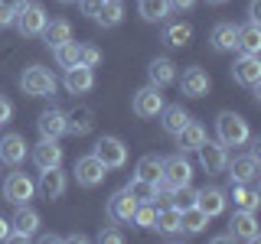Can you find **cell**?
Listing matches in <instances>:
<instances>
[{
  "label": "cell",
  "instance_id": "cell-46",
  "mask_svg": "<svg viewBox=\"0 0 261 244\" xmlns=\"http://www.w3.org/2000/svg\"><path fill=\"white\" fill-rule=\"evenodd\" d=\"M170 7H173V10H193L196 0H170Z\"/></svg>",
  "mask_w": 261,
  "mask_h": 244
},
{
  "label": "cell",
  "instance_id": "cell-33",
  "mask_svg": "<svg viewBox=\"0 0 261 244\" xmlns=\"http://www.w3.org/2000/svg\"><path fill=\"white\" fill-rule=\"evenodd\" d=\"M160 173H163V157H157V153H147V157H141L137 166H134V176L144 179V182H157Z\"/></svg>",
  "mask_w": 261,
  "mask_h": 244
},
{
  "label": "cell",
  "instance_id": "cell-19",
  "mask_svg": "<svg viewBox=\"0 0 261 244\" xmlns=\"http://www.w3.org/2000/svg\"><path fill=\"white\" fill-rule=\"evenodd\" d=\"M27 160V140L20 134H4L0 137V163L7 166H20Z\"/></svg>",
  "mask_w": 261,
  "mask_h": 244
},
{
  "label": "cell",
  "instance_id": "cell-12",
  "mask_svg": "<svg viewBox=\"0 0 261 244\" xmlns=\"http://www.w3.org/2000/svg\"><path fill=\"white\" fill-rule=\"evenodd\" d=\"M65 186H69V179H65V173H62L59 166H53V169H43V173H39L36 192L43 195L46 202H56V199H62V195H65Z\"/></svg>",
  "mask_w": 261,
  "mask_h": 244
},
{
  "label": "cell",
  "instance_id": "cell-50",
  "mask_svg": "<svg viewBox=\"0 0 261 244\" xmlns=\"http://www.w3.org/2000/svg\"><path fill=\"white\" fill-rule=\"evenodd\" d=\"M59 4H79V0H59Z\"/></svg>",
  "mask_w": 261,
  "mask_h": 244
},
{
  "label": "cell",
  "instance_id": "cell-9",
  "mask_svg": "<svg viewBox=\"0 0 261 244\" xmlns=\"http://www.w3.org/2000/svg\"><path fill=\"white\" fill-rule=\"evenodd\" d=\"M160 179L167 186H186V182H193V163L186 160V153H176V157H170V160H163V173Z\"/></svg>",
  "mask_w": 261,
  "mask_h": 244
},
{
  "label": "cell",
  "instance_id": "cell-40",
  "mask_svg": "<svg viewBox=\"0 0 261 244\" xmlns=\"http://www.w3.org/2000/svg\"><path fill=\"white\" fill-rule=\"evenodd\" d=\"M79 62L82 65H88V69H95V65L98 62H101V49H98V46H79Z\"/></svg>",
  "mask_w": 261,
  "mask_h": 244
},
{
  "label": "cell",
  "instance_id": "cell-16",
  "mask_svg": "<svg viewBox=\"0 0 261 244\" xmlns=\"http://www.w3.org/2000/svg\"><path fill=\"white\" fill-rule=\"evenodd\" d=\"M134 208H137V202L130 199L127 189H118L108 199V218H111V222H118V225H127L130 218H134Z\"/></svg>",
  "mask_w": 261,
  "mask_h": 244
},
{
  "label": "cell",
  "instance_id": "cell-44",
  "mask_svg": "<svg viewBox=\"0 0 261 244\" xmlns=\"http://www.w3.org/2000/svg\"><path fill=\"white\" fill-rule=\"evenodd\" d=\"M10 117H13V104L7 98H0V124H7Z\"/></svg>",
  "mask_w": 261,
  "mask_h": 244
},
{
  "label": "cell",
  "instance_id": "cell-31",
  "mask_svg": "<svg viewBox=\"0 0 261 244\" xmlns=\"http://www.w3.org/2000/svg\"><path fill=\"white\" fill-rule=\"evenodd\" d=\"M170 0H137V13H141V20L147 23H163L170 16Z\"/></svg>",
  "mask_w": 261,
  "mask_h": 244
},
{
  "label": "cell",
  "instance_id": "cell-36",
  "mask_svg": "<svg viewBox=\"0 0 261 244\" xmlns=\"http://www.w3.org/2000/svg\"><path fill=\"white\" fill-rule=\"evenodd\" d=\"M79 46L75 39H69V43H59L53 49V55H56V62H59V69H72V65H79Z\"/></svg>",
  "mask_w": 261,
  "mask_h": 244
},
{
  "label": "cell",
  "instance_id": "cell-39",
  "mask_svg": "<svg viewBox=\"0 0 261 244\" xmlns=\"http://www.w3.org/2000/svg\"><path fill=\"white\" fill-rule=\"evenodd\" d=\"M153 218H157V208H153V202H137V208H134V222L137 228H153Z\"/></svg>",
  "mask_w": 261,
  "mask_h": 244
},
{
  "label": "cell",
  "instance_id": "cell-4",
  "mask_svg": "<svg viewBox=\"0 0 261 244\" xmlns=\"http://www.w3.org/2000/svg\"><path fill=\"white\" fill-rule=\"evenodd\" d=\"M36 231H39V215L30 205H16L13 218H10V234H7V241H30Z\"/></svg>",
  "mask_w": 261,
  "mask_h": 244
},
{
  "label": "cell",
  "instance_id": "cell-25",
  "mask_svg": "<svg viewBox=\"0 0 261 244\" xmlns=\"http://www.w3.org/2000/svg\"><path fill=\"white\" fill-rule=\"evenodd\" d=\"M157 117H160V124H163V130H167L170 137H176L179 130H183V127L193 120V117H190V111H183V104H170V108L163 104V111L157 114Z\"/></svg>",
  "mask_w": 261,
  "mask_h": 244
},
{
  "label": "cell",
  "instance_id": "cell-47",
  "mask_svg": "<svg viewBox=\"0 0 261 244\" xmlns=\"http://www.w3.org/2000/svg\"><path fill=\"white\" fill-rule=\"evenodd\" d=\"M7 234H10V222L0 215V241H7Z\"/></svg>",
  "mask_w": 261,
  "mask_h": 244
},
{
  "label": "cell",
  "instance_id": "cell-42",
  "mask_svg": "<svg viewBox=\"0 0 261 244\" xmlns=\"http://www.w3.org/2000/svg\"><path fill=\"white\" fill-rule=\"evenodd\" d=\"M79 7H82V13H85V16H92V20H95V13H98V7H101V0H79Z\"/></svg>",
  "mask_w": 261,
  "mask_h": 244
},
{
  "label": "cell",
  "instance_id": "cell-24",
  "mask_svg": "<svg viewBox=\"0 0 261 244\" xmlns=\"http://www.w3.org/2000/svg\"><path fill=\"white\" fill-rule=\"evenodd\" d=\"M92 127H95V114H92V108H72L69 114H65V134L85 137V134H92Z\"/></svg>",
  "mask_w": 261,
  "mask_h": 244
},
{
  "label": "cell",
  "instance_id": "cell-22",
  "mask_svg": "<svg viewBox=\"0 0 261 244\" xmlns=\"http://www.w3.org/2000/svg\"><path fill=\"white\" fill-rule=\"evenodd\" d=\"M36 127H39V134H43V137H49V140H59V137L65 134V111L46 108L36 117Z\"/></svg>",
  "mask_w": 261,
  "mask_h": 244
},
{
  "label": "cell",
  "instance_id": "cell-28",
  "mask_svg": "<svg viewBox=\"0 0 261 244\" xmlns=\"http://www.w3.org/2000/svg\"><path fill=\"white\" fill-rule=\"evenodd\" d=\"M121 20H124V4H121V0H101V7H98V13H95L98 26L111 29V26H118Z\"/></svg>",
  "mask_w": 261,
  "mask_h": 244
},
{
  "label": "cell",
  "instance_id": "cell-45",
  "mask_svg": "<svg viewBox=\"0 0 261 244\" xmlns=\"http://www.w3.org/2000/svg\"><path fill=\"white\" fill-rule=\"evenodd\" d=\"M248 20H251V23L261 20V0H251V4H248Z\"/></svg>",
  "mask_w": 261,
  "mask_h": 244
},
{
  "label": "cell",
  "instance_id": "cell-49",
  "mask_svg": "<svg viewBox=\"0 0 261 244\" xmlns=\"http://www.w3.org/2000/svg\"><path fill=\"white\" fill-rule=\"evenodd\" d=\"M212 241H216V244H228V241H235V238H232V234H219V238H212Z\"/></svg>",
  "mask_w": 261,
  "mask_h": 244
},
{
  "label": "cell",
  "instance_id": "cell-5",
  "mask_svg": "<svg viewBox=\"0 0 261 244\" xmlns=\"http://www.w3.org/2000/svg\"><path fill=\"white\" fill-rule=\"evenodd\" d=\"M92 153L105 163V169H121L127 163V146H124L121 137H101Z\"/></svg>",
  "mask_w": 261,
  "mask_h": 244
},
{
  "label": "cell",
  "instance_id": "cell-27",
  "mask_svg": "<svg viewBox=\"0 0 261 244\" xmlns=\"http://www.w3.org/2000/svg\"><path fill=\"white\" fill-rule=\"evenodd\" d=\"M232 202H235V208H248V211H255L261 205V195H258V182H232Z\"/></svg>",
  "mask_w": 261,
  "mask_h": 244
},
{
  "label": "cell",
  "instance_id": "cell-13",
  "mask_svg": "<svg viewBox=\"0 0 261 244\" xmlns=\"http://www.w3.org/2000/svg\"><path fill=\"white\" fill-rule=\"evenodd\" d=\"M232 78L239 81V85H248V88L261 85V59L242 52L239 59H235V65H232Z\"/></svg>",
  "mask_w": 261,
  "mask_h": 244
},
{
  "label": "cell",
  "instance_id": "cell-38",
  "mask_svg": "<svg viewBox=\"0 0 261 244\" xmlns=\"http://www.w3.org/2000/svg\"><path fill=\"white\" fill-rule=\"evenodd\" d=\"M170 205H173L176 211H183V208L196 205V189H193L190 182H186V186H176V189H173V195H170Z\"/></svg>",
  "mask_w": 261,
  "mask_h": 244
},
{
  "label": "cell",
  "instance_id": "cell-8",
  "mask_svg": "<svg viewBox=\"0 0 261 244\" xmlns=\"http://www.w3.org/2000/svg\"><path fill=\"white\" fill-rule=\"evenodd\" d=\"M228 234H232V238H239V241H251V244H255L261 238V228H258L255 211L235 208V215L228 218Z\"/></svg>",
  "mask_w": 261,
  "mask_h": 244
},
{
  "label": "cell",
  "instance_id": "cell-51",
  "mask_svg": "<svg viewBox=\"0 0 261 244\" xmlns=\"http://www.w3.org/2000/svg\"><path fill=\"white\" fill-rule=\"evenodd\" d=\"M209 4H225V0H209Z\"/></svg>",
  "mask_w": 261,
  "mask_h": 244
},
{
  "label": "cell",
  "instance_id": "cell-29",
  "mask_svg": "<svg viewBox=\"0 0 261 244\" xmlns=\"http://www.w3.org/2000/svg\"><path fill=\"white\" fill-rule=\"evenodd\" d=\"M209 222H212V218H209L202 208H196V205H190V208L179 211V225H183V234H199V231H206Z\"/></svg>",
  "mask_w": 261,
  "mask_h": 244
},
{
  "label": "cell",
  "instance_id": "cell-2",
  "mask_svg": "<svg viewBox=\"0 0 261 244\" xmlns=\"http://www.w3.org/2000/svg\"><path fill=\"white\" fill-rule=\"evenodd\" d=\"M56 75L49 69H43V65H30V69H23V75H20V88L27 92L30 98H49V95H56Z\"/></svg>",
  "mask_w": 261,
  "mask_h": 244
},
{
  "label": "cell",
  "instance_id": "cell-10",
  "mask_svg": "<svg viewBox=\"0 0 261 244\" xmlns=\"http://www.w3.org/2000/svg\"><path fill=\"white\" fill-rule=\"evenodd\" d=\"M130 108H134V114H137V117H144V120L157 117V114L163 111V95H160V88H157V85L141 88V92L134 95V101H130Z\"/></svg>",
  "mask_w": 261,
  "mask_h": 244
},
{
  "label": "cell",
  "instance_id": "cell-43",
  "mask_svg": "<svg viewBox=\"0 0 261 244\" xmlns=\"http://www.w3.org/2000/svg\"><path fill=\"white\" fill-rule=\"evenodd\" d=\"M13 13H16V10H10V7H4V4H0V29L13 26Z\"/></svg>",
  "mask_w": 261,
  "mask_h": 244
},
{
  "label": "cell",
  "instance_id": "cell-3",
  "mask_svg": "<svg viewBox=\"0 0 261 244\" xmlns=\"http://www.w3.org/2000/svg\"><path fill=\"white\" fill-rule=\"evenodd\" d=\"M46 23H49V13H46V7H43V4H23L20 10L13 13V26L20 29V36H23V39L39 36Z\"/></svg>",
  "mask_w": 261,
  "mask_h": 244
},
{
  "label": "cell",
  "instance_id": "cell-15",
  "mask_svg": "<svg viewBox=\"0 0 261 244\" xmlns=\"http://www.w3.org/2000/svg\"><path fill=\"white\" fill-rule=\"evenodd\" d=\"M228 205V195L219 189V186H206V189H196V208H202L209 218L222 215Z\"/></svg>",
  "mask_w": 261,
  "mask_h": 244
},
{
  "label": "cell",
  "instance_id": "cell-21",
  "mask_svg": "<svg viewBox=\"0 0 261 244\" xmlns=\"http://www.w3.org/2000/svg\"><path fill=\"white\" fill-rule=\"evenodd\" d=\"M209 43L216 52H232V49H239V26L235 23H216L209 33Z\"/></svg>",
  "mask_w": 261,
  "mask_h": 244
},
{
  "label": "cell",
  "instance_id": "cell-34",
  "mask_svg": "<svg viewBox=\"0 0 261 244\" xmlns=\"http://www.w3.org/2000/svg\"><path fill=\"white\" fill-rule=\"evenodd\" d=\"M239 49L248 55H258L261 52V26L258 23H245V26H239Z\"/></svg>",
  "mask_w": 261,
  "mask_h": 244
},
{
  "label": "cell",
  "instance_id": "cell-37",
  "mask_svg": "<svg viewBox=\"0 0 261 244\" xmlns=\"http://www.w3.org/2000/svg\"><path fill=\"white\" fill-rule=\"evenodd\" d=\"M124 189L130 192V199H134V202H157V186H153V182H144V179H137V176L130 179Z\"/></svg>",
  "mask_w": 261,
  "mask_h": 244
},
{
  "label": "cell",
  "instance_id": "cell-26",
  "mask_svg": "<svg viewBox=\"0 0 261 244\" xmlns=\"http://www.w3.org/2000/svg\"><path fill=\"white\" fill-rule=\"evenodd\" d=\"M153 228H157L163 238H186V234H183V225H179V211H176L173 205H167V208L157 211Z\"/></svg>",
  "mask_w": 261,
  "mask_h": 244
},
{
  "label": "cell",
  "instance_id": "cell-32",
  "mask_svg": "<svg viewBox=\"0 0 261 244\" xmlns=\"http://www.w3.org/2000/svg\"><path fill=\"white\" fill-rule=\"evenodd\" d=\"M202 140H206V127H202V124H193V120L176 134V146H179V153H193Z\"/></svg>",
  "mask_w": 261,
  "mask_h": 244
},
{
  "label": "cell",
  "instance_id": "cell-23",
  "mask_svg": "<svg viewBox=\"0 0 261 244\" xmlns=\"http://www.w3.org/2000/svg\"><path fill=\"white\" fill-rule=\"evenodd\" d=\"M147 78H150V85H157V88L173 85V81H176V65H173V59L157 55V59L147 65Z\"/></svg>",
  "mask_w": 261,
  "mask_h": 244
},
{
  "label": "cell",
  "instance_id": "cell-17",
  "mask_svg": "<svg viewBox=\"0 0 261 244\" xmlns=\"http://www.w3.org/2000/svg\"><path fill=\"white\" fill-rule=\"evenodd\" d=\"M33 163H36L39 169L62 166V146H59V140H49V137H43V140L33 146Z\"/></svg>",
  "mask_w": 261,
  "mask_h": 244
},
{
  "label": "cell",
  "instance_id": "cell-14",
  "mask_svg": "<svg viewBox=\"0 0 261 244\" xmlns=\"http://www.w3.org/2000/svg\"><path fill=\"white\" fill-rule=\"evenodd\" d=\"M225 169H228V176H232V182H258V173H261L255 153L235 157L232 163H225Z\"/></svg>",
  "mask_w": 261,
  "mask_h": 244
},
{
  "label": "cell",
  "instance_id": "cell-48",
  "mask_svg": "<svg viewBox=\"0 0 261 244\" xmlns=\"http://www.w3.org/2000/svg\"><path fill=\"white\" fill-rule=\"evenodd\" d=\"M0 4H4V7H10V10H20V7L27 4V0H0Z\"/></svg>",
  "mask_w": 261,
  "mask_h": 244
},
{
  "label": "cell",
  "instance_id": "cell-7",
  "mask_svg": "<svg viewBox=\"0 0 261 244\" xmlns=\"http://www.w3.org/2000/svg\"><path fill=\"white\" fill-rule=\"evenodd\" d=\"M36 195V182L27 176V173H10L4 182V199L10 205H27V202Z\"/></svg>",
  "mask_w": 261,
  "mask_h": 244
},
{
  "label": "cell",
  "instance_id": "cell-41",
  "mask_svg": "<svg viewBox=\"0 0 261 244\" xmlns=\"http://www.w3.org/2000/svg\"><path fill=\"white\" fill-rule=\"evenodd\" d=\"M98 241L101 244H124V234H121L118 228H101V231H98Z\"/></svg>",
  "mask_w": 261,
  "mask_h": 244
},
{
  "label": "cell",
  "instance_id": "cell-11",
  "mask_svg": "<svg viewBox=\"0 0 261 244\" xmlns=\"http://www.w3.org/2000/svg\"><path fill=\"white\" fill-rule=\"evenodd\" d=\"M196 153H199V166L206 169V173H222L225 163H228L225 146L219 143V140H209V137H206L199 146H196Z\"/></svg>",
  "mask_w": 261,
  "mask_h": 244
},
{
  "label": "cell",
  "instance_id": "cell-20",
  "mask_svg": "<svg viewBox=\"0 0 261 244\" xmlns=\"http://www.w3.org/2000/svg\"><path fill=\"white\" fill-rule=\"evenodd\" d=\"M209 75L199 69V65H193V69H186L183 72V78H179V88H183V95L186 98H202V95H209Z\"/></svg>",
  "mask_w": 261,
  "mask_h": 244
},
{
  "label": "cell",
  "instance_id": "cell-35",
  "mask_svg": "<svg viewBox=\"0 0 261 244\" xmlns=\"http://www.w3.org/2000/svg\"><path fill=\"white\" fill-rule=\"evenodd\" d=\"M190 39H193V26L190 23H170L167 29H163V43H167L170 49H183V46H190Z\"/></svg>",
  "mask_w": 261,
  "mask_h": 244
},
{
  "label": "cell",
  "instance_id": "cell-6",
  "mask_svg": "<svg viewBox=\"0 0 261 244\" xmlns=\"http://www.w3.org/2000/svg\"><path fill=\"white\" fill-rule=\"evenodd\" d=\"M105 176H108V169H105V163L95 157V153H88V157H79L75 160V182L85 186V189H95V186L105 182Z\"/></svg>",
  "mask_w": 261,
  "mask_h": 244
},
{
  "label": "cell",
  "instance_id": "cell-1",
  "mask_svg": "<svg viewBox=\"0 0 261 244\" xmlns=\"http://www.w3.org/2000/svg\"><path fill=\"white\" fill-rule=\"evenodd\" d=\"M216 134H219V143L222 146H242L248 143L251 130H248V120L235 111H222L216 117Z\"/></svg>",
  "mask_w": 261,
  "mask_h": 244
},
{
  "label": "cell",
  "instance_id": "cell-30",
  "mask_svg": "<svg viewBox=\"0 0 261 244\" xmlns=\"http://www.w3.org/2000/svg\"><path fill=\"white\" fill-rule=\"evenodd\" d=\"M39 36L46 39L49 49H56L59 43H69V39H72V23H69V20H49Z\"/></svg>",
  "mask_w": 261,
  "mask_h": 244
},
{
  "label": "cell",
  "instance_id": "cell-18",
  "mask_svg": "<svg viewBox=\"0 0 261 244\" xmlns=\"http://www.w3.org/2000/svg\"><path fill=\"white\" fill-rule=\"evenodd\" d=\"M92 85H95V72L88 69V65H72V69H65V92L69 95H85V92H92Z\"/></svg>",
  "mask_w": 261,
  "mask_h": 244
}]
</instances>
